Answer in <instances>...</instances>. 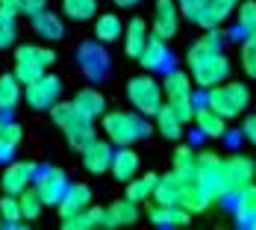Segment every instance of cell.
Segmentation results:
<instances>
[{
	"mask_svg": "<svg viewBox=\"0 0 256 230\" xmlns=\"http://www.w3.org/2000/svg\"><path fill=\"white\" fill-rule=\"evenodd\" d=\"M50 118L53 124L65 133V139H68V145L74 148V151H82L92 139H94V124H92V118L88 115H82L74 103H53L50 106Z\"/></svg>",
	"mask_w": 256,
	"mask_h": 230,
	"instance_id": "6da1fadb",
	"label": "cell"
},
{
	"mask_svg": "<svg viewBox=\"0 0 256 230\" xmlns=\"http://www.w3.org/2000/svg\"><path fill=\"white\" fill-rule=\"evenodd\" d=\"M100 118H103V133H106V139L115 142L118 148H121V145H132V142L150 136V124L142 118V112L112 109V112H103Z\"/></svg>",
	"mask_w": 256,
	"mask_h": 230,
	"instance_id": "7a4b0ae2",
	"label": "cell"
},
{
	"mask_svg": "<svg viewBox=\"0 0 256 230\" xmlns=\"http://www.w3.org/2000/svg\"><path fill=\"white\" fill-rule=\"evenodd\" d=\"M209 95H206V103L218 112V115H224L227 121L230 118H238L248 106H250V89L244 86V83H218V86H212V89H206Z\"/></svg>",
	"mask_w": 256,
	"mask_h": 230,
	"instance_id": "3957f363",
	"label": "cell"
},
{
	"mask_svg": "<svg viewBox=\"0 0 256 230\" xmlns=\"http://www.w3.org/2000/svg\"><path fill=\"white\" fill-rule=\"evenodd\" d=\"M162 92H165V101L174 106L182 124L194 121V98H192V80L186 77V71H168L162 80Z\"/></svg>",
	"mask_w": 256,
	"mask_h": 230,
	"instance_id": "277c9868",
	"label": "cell"
},
{
	"mask_svg": "<svg viewBox=\"0 0 256 230\" xmlns=\"http://www.w3.org/2000/svg\"><path fill=\"white\" fill-rule=\"evenodd\" d=\"M56 62V53L50 48H42V45H21L15 51V77L21 83H32L44 74V68H50Z\"/></svg>",
	"mask_w": 256,
	"mask_h": 230,
	"instance_id": "5b68a950",
	"label": "cell"
},
{
	"mask_svg": "<svg viewBox=\"0 0 256 230\" xmlns=\"http://www.w3.org/2000/svg\"><path fill=\"white\" fill-rule=\"evenodd\" d=\"M127 98L136 106V112L142 115H156L159 106H162V86L156 83L150 74L132 77L127 83Z\"/></svg>",
	"mask_w": 256,
	"mask_h": 230,
	"instance_id": "8992f818",
	"label": "cell"
},
{
	"mask_svg": "<svg viewBox=\"0 0 256 230\" xmlns=\"http://www.w3.org/2000/svg\"><path fill=\"white\" fill-rule=\"evenodd\" d=\"M200 159V165H198V183L204 186V192L212 198V201H218V198H224L227 195V177H224V159L218 156V153L206 151L198 156Z\"/></svg>",
	"mask_w": 256,
	"mask_h": 230,
	"instance_id": "52a82bcc",
	"label": "cell"
},
{
	"mask_svg": "<svg viewBox=\"0 0 256 230\" xmlns=\"http://www.w3.org/2000/svg\"><path fill=\"white\" fill-rule=\"evenodd\" d=\"M188 68H192V80L200 89H212V86H218V83H224L230 77V62H227V56L221 51L212 53V56H204L198 62H192Z\"/></svg>",
	"mask_w": 256,
	"mask_h": 230,
	"instance_id": "ba28073f",
	"label": "cell"
},
{
	"mask_svg": "<svg viewBox=\"0 0 256 230\" xmlns=\"http://www.w3.org/2000/svg\"><path fill=\"white\" fill-rule=\"evenodd\" d=\"M59 92H62V80L53 74H42L38 80L24 86V101L32 109H50L59 101Z\"/></svg>",
	"mask_w": 256,
	"mask_h": 230,
	"instance_id": "9c48e42d",
	"label": "cell"
},
{
	"mask_svg": "<svg viewBox=\"0 0 256 230\" xmlns=\"http://www.w3.org/2000/svg\"><path fill=\"white\" fill-rule=\"evenodd\" d=\"M32 183H36V192H38V198L44 201V206H56L59 201H62L65 189H68V177H65V171L56 168V165L38 168Z\"/></svg>",
	"mask_w": 256,
	"mask_h": 230,
	"instance_id": "30bf717a",
	"label": "cell"
},
{
	"mask_svg": "<svg viewBox=\"0 0 256 230\" xmlns=\"http://www.w3.org/2000/svg\"><path fill=\"white\" fill-rule=\"evenodd\" d=\"M224 177H227V195H236L256 180V162L250 156L236 153L230 159H224Z\"/></svg>",
	"mask_w": 256,
	"mask_h": 230,
	"instance_id": "8fae6325",
	"label": "cell"
},
{
	"mask_svg": "<svg viewBox=\"0 0 256 230\" xmlns=\"http://www.w3.org/2000/svg\"><path fill=\"white\" fill-rule=\"evenodd\" d=\"M77 59H80V68L88 80H100L106 71H109V53L103 48V42H82L77 51Z\"/></svg>",
	"mask_w": 256,
	"mask_h": 230,
	"instance_id": "7c38bea8",
	"label": "cell"
},
{
	"mask_svg": "<svg viewBox=\"0 0 256 230\" xmlns=\"http://www.w3.org/2000/svg\"><path fill=\"white\" fill-rule=\"evenodd\" d=\"M36 171H38L36 162H30V159H15V162L6 165V171H3V177H0V189H3L6 195H21L26 186L36 180Z\"/></svg>",
	"mask_w": 256,
	"mask_h": 230,
	"instance_id": "4fadbf2b",
	"label": "cell"
},
{
	"mask_svg": "<svg viewBox=\"0 0 256 230\" xmlns=\"http://www.w3.org/2000/svg\"><path fill=\"white\" fill-rule=\"evenodd\" d=\"M180 30V9L177 0H156L154 3V36L159 39H174Z\"/></svg>",
	"mask_w": 256,
	"mask_h": 230,
	"instance_id": "5bb4252c",
	"label": "cell"
},
{
	"mask_svg": "<svg viewBox=\"0 0 256 230\" xmlns=\"http://www.w3.org/2000/svg\"><path fill=\"white\" fill-rule=\"evenodd\" d=\"M82 165H86V171H92V174H103V171H109V165H112V142L109 139H92L86 148H82Z\"/></svg>",
	"mask_w": 256,
	"mask_h": 230,
	"instance_id": "9a60e30c",
	"label": "cell"
},
{
	"mask_svg": "<svg viewBox=\"0 0 256 230\" xmlns=\"http://www.w3.org/2000/svg\"><path fill=\"white\" fill-rule=\"evenodd\" d=\"M186 183L177 171L165 174V177L156 180V189H154V201L162 206H174V204H182V195H186Z\"/></svg>",
	"mask_w": 256,
	"mask_h": 230,
	"instance_id": "2e32d148",
	"label": "cell"
},
{
	"mask_svg": "<svg viewBox=\"0 0 256 230\" xmlns=\"http://www.w3.org/2000/svg\"><path fill=\"white\" fill-rule=\"evenodd\" d=\"M56 206H59V215H62V218L77 215V212H82L86 206H92V189H88L86 183H68L62 201H59Z\"/></svg>",
	"mask_w": 256,
	"mask_h": 230,
	"instance_id": "e0dca14e",
	"label": "cell"
},
{
	"mask_svg": "<svg viewBox=\"0 0 256 230\" xmlns=\"http://www.w3.org/2000/svg\"><path fill=\"white\" fill-rule=\"evenodd\" d=\"M194 124H198V133L206 136V139H221V136L227 133V118L218 115L209 103H204V106L194 109Z\"/></svg>",
	"mask_w": 256,
	"mask_h": 230,
	"instance_id": "ac0fdd59",
	"label": "cell"
},
{
	"mask_svg": "<svg viewBox=\"0 0 256 230\" xmlns=\"http://www.w3.org/2000/svg\"><path fill=\"white\" fill-rule=\"evenodd\" d=\"M62 227L65 230H98V227H109V215L103 206H86L77 215H68L62 218Z\"/></svg>",
	"mask_w": 256,
	"mask_h": 230,
	"instance_id": "d6986e66",
	"label": "cell"
},
{
	"mask_svg": "<svg viewBox=\"0 0 256 230\" xmlns=\"http://www.w3.org/2000/svg\"><path fill=\"white\" fill-rule=\"evenodd\" d=\"M112 177L121 180V183H130V180L138 174V153L132 151L130 145H121L118 151L112 153V165H109Z\"/></svg>",
	"mask_w": 256,
	"mask_h": 230,
	"instance_id": "ffe728a7",
	"label": "cell"
},
{
	"mask_svg": "<svg viewBox=\"0 0 256 230\" xmlns=\"http://www.w3.org/2000/svg\"><path fill=\"white\" fill-rule=\"evenodd\" d=\"M236 9H238V0H209L204 6V12H200V18H198V24L204 27V30L221 27Z\"/></svg>",
	"mask_w": 256,
	"mask_h": 230,
	"instance_id": "44dd1931",
	"label": "cell"
},
{
	"mask_svg": "<svg viewBox=\"0 0 256 230\" xmlns=\"http://www.w3.org/2000/svg\"><path fill=\"white\" fill-rule=\"evenodd\" d=\"M148 39H150L148 21H144V18H132V21L124 27V53L132 56V59H138L142 51H144V45H148Z\"/></svg>",
	"mask_w": 256,
	"mask_h": 230,
	"instance_id": "7402d4cb",
	"label": "cell"
},
{
	"mask_svg": "<svg viewBox=\"0 0 256 230\" xmlns=\"http://www.w3.org/2000/svg\"><path fill=\"white\" fill-rule=\"evenodd\" d=\"M188 218H192V212L186 209V206H162V204H156L154 209H150V221H154L156 227H165V230H171V227H186L188 224Z\"/></svg>",
	"mask_w": 256,
	"mask_h": 230,
	"instance_id": "603a6c76",
	"label": "cell"
},
{
	"mask_svg": "<svg viewBox=\"0 0 256 230\" xmlns=\"http://www.w3.org/2000/svg\"><path fill=\"white\" fill-rule=\"evenodd\" d=\"M138 62H142L148 71H159V68H165V65L171 62V53H168L165 39L150 36V39H148V45H144V51H142V56H138Z\"/></svg>",
	"mask_w": 256,
	"mask_h": 230,
	"instance_id": "cb8c5ba5",
	"label": "cell"
},
{
	"mask_svg": "<svg viewBox=\"0 0 256 230\" xmlns=\"http://www.w3.org/2000/svg\"><path fill=\"white\" fill-rule=\"evenodd\" d=\"M71 103L77 106L82 115H88L92 121H94V118H100L103 112H106V98H103L98 89H92V86H88V89H80Z\"/></svg>",
	"mask_w": 256,
	"mask_h": 230,
	"instance_id": "d4e9b609",
	"label": "cell"
},
{
	"mask_svg": "<svg viewBox=\"0 0 256 230\" xmlns=\"http://www.w3.org/2000/svg\"><path fill=\"white\" fill-rule=\"evenodd\" d=\"M32 30H36L42 39H48V42H59V39L65 36L62 18H59L56 12H48V9H42L38 15H32Z\"/></svg>",
	"mask_w": 256,
	"mask_h": 230,
	"instance_id": "484cf974",
	"label": "cell"
},
{
	"mask_svg": "<svg viewBox=\"0 0 256 230\" xmlns=\"http://www.w3.org/2000/svg\"><path fill=\"white\" fill-rule=\"evenodd\" d=\"M221 45H224V36L218 33V27H212V30H206V36H200L192 48H188V65L192 62H198V59H204V56H212V53L221 51Z\"/></svg>",
	"mask_w": 256,
	"mask_h": 230,
	"instance_id": "4316f807",
	"label": "cell"
},
{
	"mask_svg": "<svg viewBox=\"0 0 256 230\" xmlns=\"http://www.w3.org/2000/svg\"><path fill=\"white\" fill-rule=\"evenodd\" d=\"M94 39L103 45H112L118 39H124V21L115 15V12H106L94 21Z\"/></svg>",
	"mask_w": 256,
	"mask_h": 230,
	"instance_id": "83f0119b",
	"label": "cell"
},
{
	"mask_svg": "<svg viewBox=\"0 0 256 230\" xmlns=\"http://www.w3.org/2000/svg\"><path fill=\"white\" fill-rule=\"evenodd\" d=\"M154 118H156V130H159L165 139H180V136H182V127H186V124H182V118L174 112L171 103L159 106V112H156Z\"/></svg>",
	"mask_w": 256,
	"mask_h": 230,
	"instance_id": "f1b7e54d",
	"label": "cell"
},
{
	"mask_svg": "<svg viewBox=\"0 0 256 230\" xmlns=\"http://www.w3.org/2000/svg\"><path fill=\"white\" fill-rule=\"evenodd\" d=\"M106 215H109V227H127V224H136L138 221V204L136 201H115V204L106 209Z\"/></svg>",
	"mask_w": 256,
	"mask_h": 230,
	"instance_id": "f546056e",
	"label": "cell"
},
{
	"mask_svg": "<svg viewBox=\"0 0 256 230\" xmlns=\"http://www.w3.org/2000/svg\"><path fill=\"white\" fill-rule=\"evenodd\" d=\"M21 139H24L21 124H15V121H3V118H0V162L12 159V153H15L18 145H21Z\"/></svg>",
	"mask_w": 256,
	"mask_h": 230,
	"instance_id": "4dcf8cb0",
	"label": "cell"
},
{
	"mask_svg": "<svg viewBox=\"0 0 256 230\" xmlns=\"http://www.w3.org/2000/svg\"><path fill=\"white\" fill-rule=\"evenodd\" d=\"M21 101V80L15 74H0V112H12Z\"/></svg>",
	"mask_w": 256,
	"mask_h": 230,
	"instance_id": "1f68e13d",
	"label": "cell"
},
{
	"mask_svg": "<svg viewBox=\"0 0 256 230\" xmlns=\"http://www.w3.org/2000/svg\"><path fill=\"white\" fill-rule=\"evenodd\" d=\"M198 165H200V159H198V153L192 151L188 145H182L177 148L174 153V171H177L182 180H194L198 177Z\"/></svg>",
	"mask_w": 256,
	"mask_h": 230,
	"instance_id": "d6a6232c",
	"label": "cell"
},
{
	"mask_svg": "<svg viewBox=\"0 0 256 230\" xmlns=\"http://www.w3.org/2000/svg\"><path fill=\"white\" fill-rule=\"evenodd\" d=\"M156 180L159 174H144V177H132L127 183V198L142 204V201H150L154 198V189H156Z\"/></svg>",
	"mask_w": 256,
	"mask_h": 230,
	"instance_id": "836d02e7",
	"label": "cell"
},
{
	"mask_svg": "<svg viewBox=\"0 0 256 230\" xmlns=\"http://www.w3.org/2000/svg\"><path fill=\"white\" fill-rule=\"evenodd\" d=\"M212 204V198L204 192V186L198 183V180H188L186 183V195H182V204L180 206H186L188 212H204L206 206Z\"/></svg>",
	"mask_w": 256,
	"mask_h": 230,
	"instance_id": "e575fe53",
	"label": "cell"
},
{
	"mask_svg": "<svg viewBox=\"0 0 256 230\" xmlns=\"http://www.w3.org/2000/svg\"><path fill=\"white\" fill-rule=\"evenodd\" d=\"M0 218H3V227H26L21 224V201H18V195H6L3 192V198H0Z\"/></svg>",
	"mask_w": 256,
	"mask_h": 230,
	"instance_id": "d590c367",
	"label": "cell"
},
{
	"mask_svg": "<svg viewBox=\"0 0 256 230\" xmlns=\"http://www.w3.org/2000/svg\"><path fill=\"white\" fill-rule=\"evenodd\" d=\"M62 12L71 21H92L98 12V0H62Z\"/></svg>",
	"mask_w": 256,
	"mask_h": 230,
	"instance_id": "8d00e7d4",
	"label": "cell"
},
{
	"mask_svg": "<svg viewBox=\"0 0 256 230\" xmlns=\"http://www.w3.org/2000/svg\"><path fill=\"white\" fill-rule=\"evenodd\" d=\"M236 218H238V224H244L250 215H256V186L250 183L248 189H242V192H236Z\"/></svg>",
	"mask_w": 256,
	"mask_h": 230,
	"instance_id": "74e56055",
	"label": "cell"
},
{
	"mask_svg": "<svg viewBox=\"0 0 256 230\" xmlns=\"http://www.w3.org/2000/svg\"><path fill=\"white\" fill-rule=\"evenodd\" d=\"M18 201H21V215H24L26 221H36V218L42 215V206H44V201L38 198V192H36V186H32V189L26 186L24 192L18 195Z\"/></svg>",
	"mask_w": 256,
	"mask_h": 230,
	"instance_id": "f35d334b",
	"label": "cell"
},
{
	"mask_svg": "<svg viewBox=\"0 0 256 230\" xmlns=\"http://www.w3.org/2000/svg\"><path fill=\"white\" fill-rule=\"evenodd\" d=\"M236 15H238V30L242 33H248V36L256 33V0H242Z\"/></svg>",
	"mask_w": 256,
	"mask_h": 230,
	"instance_id": "ab89813d",
	"label": "cell"
},
{
	"mask_svg": "<svg viewBox=\"0 0 256 230\" xmlns=\"http://www.w3.org/2000/svg\"><path fill=\"white\" fill-rule=\"evenodd\" d=\"M242 68H244L248 77L256 80V33H250L242 45Z\"/></svg>",
	"mask_w": 256,
	"mask_h": 230,
	"instance_id": "60d3db41",
	"label": "cell"
},
{
	"mask_svg": "<svg viewBox=\"0 0 256 230\" xmlns=\"http://www.w3.org/2000/svg\"><path fill=\"white\" fill-rule=\"evenodd\" d=\"M18 39V24H15V15H6L0 12V51L3 48H12Z\"/></svg>",
	"mask_w": 256,
	"mask_h": 230,
	"instance_id": "b9f144b4",
	"label": "cell"
},
{
	"mask_svg": "<svg viewBox=\"0 0 256 230\" xmlns=\"http://www.w3.org/2000/svg\"><path fill=\"white\" fill-rule=\"evenodd\" d=\"M206 3H209V0H177V9L186 21H194V24H198V18H200V12H204Z\"/></svg>",
	"mask_w": 256,
	"mask_h": 230,
	"instance_id": "7bdbcfd3",
	"label": "cell"
},
{
	"mask_svg": "<svg viewBox=\"0 0 256 230\" xmlns=\"http://www.w3.org/2000/svg\"><path fill=\"white\" fill-rule=\"evenodd\" d=\"M0 12H6V15H21L24 12V0H0Z\"/></svg>",
	"mask_w": 256,
	"mask_h": 230,
	"instance_id": "ee69618b",
	"label": "cell"
},
{
	"mask_svg": "<svg viewBox=\"0 0 256 230\" xmlns=\"http://www.w3.org/2000/svg\"><path fill=\"white\" fill-rule=\"evenodd\" d=\"M242 133H244V139H248L250 145H256V115L244 118V124H242Z\"/></svg>",
	"mask_w": 256,
	"mask_h": 230,
	"instance_id": "f6af8a7d",
	"label": "cell"
},
{
	"mask_svg": "<svg viewBox=\"0 0 256 230\" xmlns=\"http://www.w3.org/2000/svg\"><path fill=\"white\" fill-rule=\"evenodd\" d=\"M42 9H48V0H24V15H38Z\"/></svg>",
	"mask_w": 256,
	"mask_h": 230,
	"instance_id": "bcb514c9",
	"label": "cell"
},
{
	"mask_svg": "<svg viewBox=\"0 0 256 230\" xmlns=\"http://www.w3.org/2000/svg\"><path fill=\"white\" fill-rule=\"evenodd\" d=\"M136 3H142V0H115V6H121V9H130V6H136Z\"/></svg>",
	"mask_w": 256,
	"mask_h": 230,
	"instance_id": "7dc6e473",
	"label": "cell"
},
{
	"mask_svg": "<svg viewBox=\"0 0 256 230\" xmlns=\"http://www.w3.org/2000/svg\"><path fill=\"white\" fill-rule=\"evenodd\" d=\"M0 227H3V218H0Z\"/></svg>",
	"mask_w": 256,
	"mask_h": 230,
	"instance_id": "c3c4849f",
	"label": "cell"
}]
</instances>
